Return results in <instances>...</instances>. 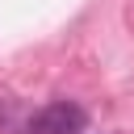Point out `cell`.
<instances>
[{"instance_id": "6da1fadb", "label": "cell", "mask_w": 134, "mask_h": 134, "mask_svg": "<svg viewBox=\"0 0 134 134\" xmlns=\"http://www.w3.org/2000/svg\"><path fill=\"white\" fill-rule=\"evenodd\" d=\"M84 126H88V113L75 100H50L25 121V134H84Z\"/></svg>"}]
</instances>
